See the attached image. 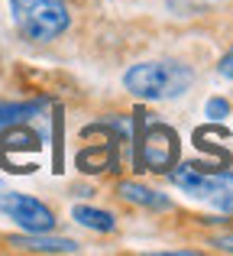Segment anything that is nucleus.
Returning a JSON list of instances; mask_svg holds the SVG:
<instances>
[{
    "label": "nucleus",
    "mask_w": 233,
    "mask_h": 256,
    "mask_svg": "<svg viewBox=\"0 0 233 256\" xmlns=\"http://www.w3.org/2000/svg\"><path fill=\"white\" fill-rule=\"evenodd\" d=\"M195 84V68L178 58H159V62H139L126 68L123 88L139 100H175Z\"/></svg>",
    "instance_id": "1"
},
{
    "label": "nucleus",
    "mask_w": 233,
    "mask_h": 256,
    "mask_svg": "<svg viewBox=\"0 0 233 256\" xmlns=\"http://www.w3.org/2000/svg\"><path fill=\"white\" fill-rule=\"evenodd\" d=\"M13 26L29 42H55L71 26L68 0H10Z\"/></svg>",
    "instance_id": "2"
},
{
    "label": "nucleus",
    "mask_w": 233,
    "mask_h": 256,
    "mask_svg": "<svg viewBox=\"0 0 233 256\" xmlns=\"http://www.w3.org/2000/svg\"><path fill=\"white\" fill-rule=\"evenodd\" d=\"M169 178H172V185L182 188L185 194L208 201V204H214L217 211H224V214H233V169L208 172L195 162H185V166H172Z\"/></svg>",
    "instance_id": "3"
},
{
    "label": "nucleus",
    "mask_w": 233,
    "mask_h": 256,
    "mask_svg": "<svg viewBox=\"0 0 233 256\" xmlns=\"http://www.w3.org/2000/svg\"><path fill=\"white\" fill-rule=\"evenodd\" d=\"M0 214L19 224L26 234H49L55 227V211L23 192H0Z\"/></svg>",
    "instance_id": "4"
},
{
    "label": "nucleus",
    "mask_w": 233,
    "mask_h": 256,
    "mask_svg": "<svg viewBox=\"0 0 233 256\" xmlns=\"http://www.w3.org/2000/svg\"><path fill=\"white\" fill-rule=\"evenodd\" d=\"M178 156H182V146H178V133L165 124H152L149 130L139 140V162L149 172H165L169 175L172 166H178Z\"/></svg>",
    "instance_id": "5"
},
{
    "label": "nucleus",
    "mask_w": 233,
    "mask_h": 256,
    "mask_svg": "<svg viewBox=\"0 0 233 256\" xmlns=\"http://www.w3.org/2000/svg\"><path fill=\"white\" fill-rule=\"evenodd\" d=\"M10 246L29 253H78L81 246L68 237H45V234H23V237H10Z\"/></svg>",
    "instance_id": "6"
},
{
    "label": "nucleus",
    "mask_w": 233,
    "mask_h": 256,
    "mask_svg": "<svg viewBox=\"0 0 233 256\" xmlns=\"http://www.w3.org/2000/svg\"><path fill=\"white\" fill-rule=\"evenodd\" d=\"M120 198L123 201H133L139 208H149V211H169L172 208V198H165L162 192H152V188L139 185V182H120Z\"/></svg>",
    "instance_id": "7"
},
{
    "label": "nucleus",
    "mask_w": 233,
    "mask_h": 256,
    "mask_svg": "<svg viewBox=\"0 0 233 256\" xmlns=\"http://www.w3.org/2000/svg\"><path fill=\"white\" fill-rule=\"evenodd\" d=\"M71 218H75L81 227H88V230H97V234H110V230L117 227V218H114L110 211L88 208V204H75V208H71Z\"/></svg>",
    "instance_id": "8"
},
{
    "label": "nucleus",
    "mask_w": 233,
    "mask_h": 256,
    "mask_svg": "<svg viewBox=\"0 0 233 256\" xmlns=\"http://www.w3.org/2000/svg\"><path fill=\"white\" fill-rule=\"evenodd\" d=\"M217 4H224V0H169V6L178 13H198V10H208V6H217Z\"/></svg>",
    "instance_id": "9"
},
{
    "label": "nucleus",
    "mask_w": 233,
    "mask_h": 256,
    "mask_svg": "<svg viewBox=\"0 0 233 256\" xmlns=\"http://www.w3.org/2000/svg\"><path fill=\"white\" fill-rule=\"evenodd\" d=\"M204 114H208L211 120H224V117H230V100H227V98H211L208 104H204Z\"/></svg>",
    "instance_id": "10"
},
{
    "label": "nucleus",
    "mask_w": 233,
    "mask_h": 256,
    "mask_svg": "<svg viewBox=\"0 0 233 256\" xmlns=\"http://www.w3.org/2000/svg\"><path fill=\"white\" fill-rule=\"evenodd\" d=\"M217 75L221 78H227V82H233V49L227 52V56L217 62Z\"/></svg>",
    "instance_id": "11"
},
{
    "label": "nucleus",
    "mask_w": 233,
    "mask_h": 256,
    "mask_svg": "<svg viewBox=\"0 0 233 256\" xmlns=\"http://www.w3.org/2000/svg\"><path fill=\"white\" fill-rule=\"evenodd\" d=\"M214 246L224 250V253H233V234H230V237H214Z\"/></svg>",
    "instance_id": "12"
}]
</instances>
